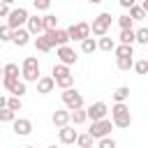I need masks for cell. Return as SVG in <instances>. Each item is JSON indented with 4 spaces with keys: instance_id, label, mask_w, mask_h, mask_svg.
I'll return each mask as SVG.
<instances>
[{
    "instance_id": "5",
    "label": "cell",
    "mask_w": 148,
    "mask_h": 148,
    "mask_svg": "<svg viewBox=\"0 0 148 148\" xmlns=\"http://www.w3.org/2000/svg\"><path fill=\"white\" fill-rule=\"evenodd\" d=\"M109 28H111V14H109V12H102L99 16H95V18H92L90 32H92V35H97V37H106Z\"/></svg>"
},
{
    "instance_id": "19",
    "label": "cell",
    "mask_w": 148,
    "mask_h": 148,
    "mask_svg": "<svg viewBox=\"0 0 148 148\" xmlns=\"http://www.w3.org/2000/svg\"><path fill=\"white\" fill-rule=\"evenodd\" d=\"M12 42H14L16 46H25V44L30 42V32H28L25 28H18V30H14V32H12Z\"/></svg>"
},
{
    "instance_id": "24",
    "label": "cell",
    "mask_w": 148,
    "mask_h": 148,
    "mask_svg": "<svg viewBox=\"0 0 148 148\" xmlns=\"http://www.w3.org/2000/svg\"><path fill=\"white\" fill-rule=\"evenodd\" d=\"M113 51H116V58H132L134 56V49L132 46H125V44H118Z\"/></svg>"
},
{
    "instance_id": "16",
    "label": "cell",
    "mask_w": 148,
    "mask_h": 148,
    "mask_svg": "<svg viewBox=\"0 0 148 148\" xmlns=\"http://www.w3.org/2000/svg\"><path fill=\"white\" fill-rule=\"evenodd\" d=\"M49 35H51V39H53V46H67V42H69V35H67V30H62V28H58V30H51Z\"/></svg>"
},
{
    "instance_id": "18",
    "label": "cell",
    "mask_w": 148,
    "mask_h": 148,
    "mask_svg": "<svg viewBox=\"0 0 148 148\" xmlns=\"http://www.w3.org/2000/svg\"><path fill=\"white\" fill-rule=\"evenodd\" d=\"M53 88H56V81L51 76H39V81H37V92L39 95H49Z\"/></svg>"
},
{
    "instance_id": "36",
    "label": "cell",
    "mask_w": 148,
    "mask_h": 148,
    "mask_svg": "<svg viewBox=\"0 0 148 148\" xmlns=\"http://www.w3.org/2000/svg\"><path fill=\"white\" fill-rule=\"evenodd\" d=\"M134 72L136 74H148V60H136L134 62Z\"/></svg>"
},
{
    "instance_id": "34",
    "label": "cell",
    "mask_w": 148,
    "mask_h": 148,
    "mask_svg": "<svg viewBox=\"0 0 148 148\" xmlns=\"http://www.w3.org/2000/svg\"><path fill=\"white\" fill-rule=\"evenodd\" d=\"M134 37H136L139 44H148V28H139V30H134Z\"/></svg>"
},
{
    "instance_id": "13",
    "label": "cell",
    "mask_w": 148,
    "mask_h": 148,
    "mask_svg": "<svg viewBox=\"0 0 148 148\" xmlns=\"http://www.w3.org/2000/svg\"><path fill=\"white\" fill-rule=\"evenodd\" d=\"M25 25H28L25 30L30 32V37H32V35H37V37H39V35L44 32V23H42V16H37V14H35V16H30Z\"/></svg>"
},
{
    "instance_id": "17",
    "label": "cell",
    "mask_w": 148,
    "mask_h": 148,
    "mask_svg": "<svg viewBox=\"0 0 148 148\" xmlns=\"http://www.w3.org/2000/svg\"><path fill=\"white\" fill-rule=\"evenodd\" d=\"M18 76H21V69H18V65H16V62H7V65L2 67V79L18 81Z\"/></svg>"
},
{
    "instance_id": "33",
    "label": "cell",
    "mask_w": 148,
    "mask_h": 148,
    "mask_svg": "<svg viewBox=\"0 0 148 148\" xmlns=\"http://www.w3.org/2000/svg\"><path fill=\"white\" fill-rule=\"evenodd\" d=\"M16 120V113L9 111V109H0V123H14Z\"/></svg>"
},
{
    "instance_id": "21",
    "label": "cell",
    "mask_w": 148,
    "mask_h": 148,
    "mask_svg": "<svg viewBox=\"0 0 148 148\" xmlns=\"http://www.w3.org/2000/svg\"><path fill=\"white\" fill-rule=\"evenodd\" d=\"M42 23H44V32L58 30V16H56V14H46V16H42Z\"/></svg>"
},
{
    "instance_id": "20",
    "label": "cell",
    "mask_w": 148,
    "mask_h": 148,
    "mask_svg": "<svg viewBox=\"0 0 148 148\" xmlns=\"http://www.w3.org/2000/svg\"><path fill=\"white\" fill-rule=\"evenodd\" d=\"M111 97H113L116 104H125L127 97H130V88H127V86H120V88H116V90L111 92Z\"/></svg>"
},
{
    "instance_id": "23",
    "label": "cell",
    "mask_w": 148,
    "mask_h": 148,
    "mask_svg": "<svg viewBox=\"0 0 148 148\" xmlns=\"http://www.w3.org/2000/svg\"><path fill=\"white\" fill-rule=\"evenodd\" d=\"M97 49L109 53V51H113V49H116V42H113L111 37H99V42H97Z\"/></svg>"
},
{
    "instance_id": "22",
    "label": "cell",
    "mask_w": 148,
    "mask_h": 148,
    "mask_svg": "<svg viewBox=\"0 0 148 148\" xmlns=\"http://www.w3.org/2000/svg\"><path fill=\"white\" fill-rule=\"evenodd\" d=\"M86 120H88V116H86V109L69 111V123H74V125H81V123H86Z\"/></svg>"
},
{
    "instance_id": "42",
    "label": "cell",
    "mask_w": 148,
    "mask_h": 148,
    "mask_svg": "<svg viewBox=\"0 0 148 148\" xmlns=\"http://www.w3.org/2000/svg\"><path fill=\"white\" fill-rule=\"evenodd\" d=\"M141 9H143V12L148 14V0H143V2H141Z\"/></svg>"
},
{
    "instance_id": "7",
    "label": "cell",
    "mask_w": 148,
    "mask_h": 148,
    "mask_svg": "<svg viewBox=\"0 0 148 148\" xmlns=\"http://www.w3.org/2000/svg\"><path fill=\"white\" fill-rule=\"evenodd\" d=\"M111 130H113V123L104 118V120L92 123V125H90V130H88V134H90L92 139H97V141H99V139H106V136L111 134Z\"/></svg>"
},
{
    "instance_id": "10",
    "label": "cell",
    "mask_w": 148,
    "mask_h": 148,
    "mask_svg": "<svg viewBox=\"0 0 148 148\" xmlns=\"http://www.w3.org/2000/svg\"><path fill=\"white\" fill-rule=\"evenodd\" d=\"M106 113H109V106H106L104 102H95V104H90V106L86 109V116H88V120H92V123L104 120Z\"/></svg>"
},
{
    "instance_id": "29",
    "label": "cell",
    "mask_w": 148,
    "mask_h": 148,
    "mask_svg": "<svg viewBox=\"0 0 148 148\" xmlns=\"http://www.w3.org/2000/svg\"><path fill=\"white\" fill-rule=\"evenodd\" d=\"M132 18H130V14H123V16H118V25H120V30H132Z\"/></svg>"
},
{
    "instance_id": "14",
    "label": "cell",
    "mask_w": 148,
    "mask_h": 148,
    "mask_svg": "<svg viewBox=\"0 0 148 148\" xmlns=\"http://www.w3.org/2000/svg\"><path fill=\"white\" fill-rule=\"evenodd\" d=\"M35 46H37V51H44V53H49V51L53 49V39H51V35H49V32H44V35L35 37Z\"/></svg>"
},
{
    "instance_id": "30",
    "label": "cell",
    "mask_w": 148,
    "mask_h": 148,
    "mask_svg": "<svg viewBox=\"0 0 148 148\" xmlns=\"http://www.w3.org/2000/svg\"><path fill=\"white\" fill-rule=\"evenodd\" d=\"M7 109L16 113V111H21V109H23V102H21L18 97H9V99H7Z\"/></svg>"
},
{
    "instance_id": "28",
    "label": "cell",
    "mask_w": 148,
    "mask_h": 148,
    "mask_svg": "<svg viewBox=\"0 0 148 148\" xmlns=\"http://www.w3.org/2000/svg\"><path fill=\"white\" fill-rule=\"evenodd\" d=\"M81 51H83V53H92V51H97V42H95L92 37L83 39V42H81Z\"/></svg>"
},
{
    "instance_id": "25",
    "label": "cell",
    "mask_w": 148,
    "mask_h": 148,
    "mask_svg": "<svg viewBox=\"0 0 148 148\" xmlns=\"http://www.w3.org/2000/svg\"><path fill=\"white\" fill-rule=\"evenodd\" d=\"M136 42V37H134V30H120V44H125V46H132Z\"/></svg>"
},
{
    "instance_id": "11",
    "label": "cell",
    "mask_w": 148,
    "mask_h": 148,
    "mask_svg": "<svg viewBox=\"0 0 148 148\" xmlns=\"http://www.w3.org/2000/svg\"><path fill=\"white\" fill-rule=\"evenodd\" d=\"M58 139H60V143H76L79 132H76L72 125H67V127H60V130H58Z\"/></svg>"
},
{
    "instance_id": "15",
    "label": "cell",
    "mask_w": 148,
    "mask_h": 148,
    "mask_svg": "<svg viewBox=\"0 0 148 148\" xmlns=\"http://www.w3.org/2000/svg\"><path fill=\"white\" fill-rule=\"evenodd\" d=\"M51 120H53L56 127H67L69 125V111L67 109H58V111H53Z\"/></svg>"
},
{
    "instance_id": "3",
    "label": "cell",
    "mask_w": 148,
    "mask_h": 148,
    "mask_svg": "<svg viewBox=\"0 0 148 148\" xmlns=\"http://www.w3.org/2000/svg\"><path fill=\"white\" fill-rule=\"evenodd\" d=\"M21 76H23V83H30V81H39V60L35 56H28L23 60V67H21Z\"/></svg>"
},
{
    "instance_id": "4",
    "label": "cell",
    "mask_w": 148,
    "mask_h": 148,
    "mask_svg": "<svg viewBox=\"0 0 148 148\" xmlns=\"http://www.w3.org/2000/svg\"><path fill=\"white\" fill-rule=\"evenodd\" d=\"M28 18H30L28 9L18 5V7H12V12H9V16H7V25H9L12 30H18V28H23V25L28 23Z\"/></svg>"
},
{
    "instance_id": "27",
    "label": "cell",
    "mask_w": 148,
    "mask_h": 148,
    "mask_svg": "<svg viewBox=\"0 0 148 148\" xmlns=\"http://www.w3.org/2000/svg\"><path fill=\"white\" fill-rule=\"evenodd\" d=\"M130 18H132V21H143V18H146V12L141 9V5H134V7L130 9Z\"/></svg>"
},
{
    "instance_id": "6",
    "label": "cell",
    "mask_w": 148,
    "mask_h": 148,
    "mask_svg": "<svg viewBox=\"0 0 148 148\" xmlns=\"http://www.w3.org/2000/svg\"><path fill=\"white\" fill-rule=\"evenodd\" d=\"M62 102H65L67 111H79V109H83V95H81L79 90H74V88L62 90Z\"/></svg>"
},
{
    "instance_id": "26",
    "label": "cell",
    "mask_w": 148,
    "mask_h": 148,
    "mask_svg": "<svg viewBox=\"0 0 148 148\" xmlns=\"http://www.w3.org/2000/svg\"><path fill=\"white\" fill-rule=\"evenodd\" d=\"M116 67L123 69V72H127V69L134 67V58H116Z\"/></svg>"
},
{
    "instance_id": "40",
    "label": "cell",
    "mask_w": 148,
    "mask_h": 148,
    "mask_svg": "<svg viewBox=\"0 0 148 148\" xmlns=\"http://www.w3.org/2000/svg\"><path fill=\"white\" fill-rule=\"evenodd\" d=\"M134 5H136L134 0H120V7H123V9H132Z\"/></svg>"
},
{
    "instance_id": "9",
    "label": "cell",
    "mask_w": 148,
    "mask_h": 148,
    "mask_svg": "<svg viewBox=\"0 0 148 148\" xmlns=\"http://www.w3.org/2000/svg\"><path fill=\"white\" fill-rule=\"evenodd\" d=\"M56 56H58V60H60V65H65V67H69V65H76V60H79V56H76V51L67 44V46H58V51H56Z\"/></svg>"
},
{
    "instance_id": "44",
    "label": "cell",
    "mask_w": 148,
    "mask_h": 148,
    "mask_svg": "<svg viewBox=\"0 0 148 148\" xmlns=\"http://www.w3.org/2000/svg\"><path fill=\"white\" fill-rule=\"evenodd\" d=\"M49 148H58V146H49Z\"/></svg>"
},
{
    "instance_id": "38",
    "label": "cell",
    "mask_w": 148,
    "mask_h": 148,
    "mask_svg": "<svg viewBox=\"0 0 148 148\" xmlns=\"http://www.w3.org/2000/svg\"><path fill=\"white\" fill-rule=\"evenodd\" d=\"M97 148H116V141H113L111 136H106V139H99Z\"/></svg>"
},
{
    "instance_id": "1",
    "label": "cell",
    "mask_w": 148,
    "mask_h": 148,
    "mask_svg": "<svg viewBox=\"0 0 148 148\" xmlns=\"http://www.w3.org/2000/svg\"><path fill=\"white\" fill-rule=\"evenodd\" d=\"M51 79L56 81V86L58 88H62V90H69L72 88V83H74V76H72V72H69V67H65V65H53V69H51Z\"/></svg>"
},
{
    "instance_id": "2",
    "label": "cell",
    "mask_w": 148,
    "mask_h": 148,
    "mask_svg": "<svg viewBox=\"0 0 148 148\" xmlns=\"http://www.w3.org/2000/svg\"><path fill=\"white\" fill-rule=\"evenodd\" d=\"M111 123H113V127H120V130L132 125V113H130L127 104H113L111 106Z\"/></svg>"
},
{
    "instance_id": "35",
    "label": "cell",
    "mask_w": 148,
    "mask_h": 148,
    "mask_svg": "<svg viewBox=\"0 0 148 148\" xmlns=\"http://www.w3.org/2000/svg\"><path fill=\"white\" fill-rule=\"evenodd\" d=\"M12 12V0H2L0 2V18H7Z\"/></svg>"
},
{
    "instance_id": "39",
    "label": "cell",
    "mask_w": 148,
    "mask_h": 148,
    "mask_svg": "<svg viewBox=\"0 0 148 148\" xmlns=\"http://www.w3.org/2000/svg\"><path fill=\"white\" fill-rule=\"evenodd\" d=\"M49 7H51L49 0H35V9H37V12H46Z\"/></svg>"
},
{
    "instance_id": "8",
    "label": "cell",
    "mask_w": 148,
    "mask_h": 148,
    "mask_svg": "<svg viewBox=\"0 0 148 148\" xmlns=\"http://www.w3.org/2000/svg\"><path fill=\"white\" fill-rule=\"evenodd\" d=\"M67 35H69V39H74V42H83V39L90 37V25H88V23H74V25L67 28Z\"/></svg>"
},
{
    "instance_id": "43",
    "label": "cell",
    "mask_w": 148,
    "mask_h": 148,
    "mask_svg": "<svg viewBox=\"0 0 148 148\" xmlns=\"http://www.w3.org/2000/svg\"><path fill=\"white\" fill-rule=\"evenodd\" d=\"M0 79H2V67H0Z\"/></svg>"
},
{
    "instance_id": "12",
    "label": "cell",
    "mask_w": 148,
    "mask_h": 148,
    "mask_svg": "<svg viewBox=\"0 0 148 148\" xmlns=\"http://www.w3.org/2000/svg\"><path fill=\"white\" fill-rule=\"evenodd\" d=\"M12 127H14V132H16L18 136H28V134L32 132V123H30L28 118H16V120L12 123Z\"/></svg>"
},
{
    "instance_id": "31",
    "label": "cell",
    "mask_w": 148,
    "mask_h": 148,
    "mask_svg": "<svg viewBox=\"0 0 148 148\" xmlns=\"http://www.w3.org/2000/svg\"><path fill=\"white\" fill-rule=\"evenodd\" d=\"M76 143H79V148H92V136L90 134H79Z\"/></svg>"
},
{
    "instance_id": "41",
    "label": "cell",
    "mask_w": 148,
    "mask_h": 148,
    "mask_svg": "<svg viewBox=\"0 0 148 148\" xmlns=\"http://www.w3.org/2000/svg\"><path fill=\"white\" fill-rule=\"evenodd\" d=\"M0 109H7V97L0 95Z\"/></svg>"
},
{
    "instance_id": "32",
    "label": "cell",
    "mask_w": 148,
    "mask_h": 148,
    "mask_svg": "<svg viewBox=\"0 0 148 148\" xmlns=\"http://www.w3.org/2000/svg\"><path fill=\"white\" fill-rule=\"evenodd\" d=\"M12 32H14V30H12L7 23H2V25H0V42H12Z\"/></svg>"
},
{
    "instance_id": "45",
    "label": "cell",
    "mask_w": 148,
    "mask_h": 148,
    "mask_svg": "<svg viewBox=\"0 0 148 148\" xmlns=\"http://www.w3.org/2000/svg\"><path fill=\"white\" fill-rule=\"evenodd\" d=\"M25 148H35V146H25Z\"/></svg>"
},
{
    "instance_id": "37",
    "label": "cell",
    "mask_w": 148,
    "mask_h": 148,
    "mask_svg": "<svg viewBox=\"0 0 148 148\" xmlns=\"http://www.w3.org/2000/svg\"><path fill=\"white\" fill-rule=\"evenodd\" d=\"M23 95H25V83H23V81H18V83H16V88L12 90V97H18V99H21Z\"/></svg>"
}]
</instances>
